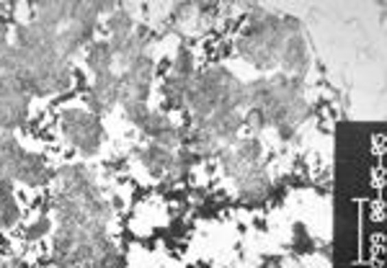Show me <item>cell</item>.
Returning a JSON list of instances; mask_svg holds the SVG:
<instances>
[{
    "instance_id": "obj_1",
    "label": "cell",
    "mask_w": 387,
    "mask_h": 268,
    "mask_svg": "<svg viewBox=\"0 0 387 268\" xmlns=\"http://www.w3.org/2000/svg\"><path fill=\"white\" fill-rule=\"evenodd\" d=\"M60 129L67 140L75 145L78 152H83L86 158L96 155L101 142H104V127L98 121L96 114L80 111V108H67L60 114Z\"/></svg>"
},
{
    "instance_id": "obj_2",
    "label": "cell",
    "mask_w": 387,
    "mask_h": 268,
    "mask_svg": "<svg viewBox=\"0 0 387 268\" xmlns=\"http://www.w3.org/2000/svg\"><path fill=\"white\" fill-rule=\"evenodd\" d=\"M152 75H155V62H152L150 54H142L137 60L124 67V75H119L121 80V96H119V103H148V96H150V83Z\"/></svg>"
},
{
    "instance_id": "obj_3",
    "label": "cell",
    "mask_w": 387,
    "mask_h": 268,
    "mask_svg": "<svg viewBox=\"0 0 387 268\" xmlns=\"http://www.w3.org/2000/svg\"><path fill=\"white\" fill-rule=\"evenodd\" d=\"M57 183H60V193H67V196H73V199L83 202V204L101 196L91 171L83 168V165H64V168H60L57 171Z\"/></svg>"
},
{
    "instance_id": "obj_4",
    "label": "cell",
    "mask_w": 387,
    "mask_h": 268,
    "mask_svg": "<svg viewBox=\"0 0 387 268\" xmlns=\"http://www.w3.org/2000/svg\"><path fill=\"white\" fill-rule=\"evenodd\" d=\"M119 96H121V80H119L117 73H98L96 80H93V88L88 93V106H91V114H106L108 108L119 103Z\"/></svg>"
},
{
    "instance_id": "obj_5",
    "label": "cell",
    "mask_w": 387,
    "mask_h": 268,
    "mask_svg": "<svg viewBox=\"0 0 387 268\" xmlns=\"http://www.w3.org/2000/svg\"><path fill=\"white\" fill-rule=\"evenodd\" d=\"M279 62L284 67V75L300 77V80L310 70V49H307V42L302 39V34L290 36L284 42V47H281L279 52Z\"/></svg>"
},
{
    "instance_id": "obj_6",
    "label": "cell",
    "mask_w": 387,
    "mask_h": 268,
    "mask_svg": "<svg viewBox=\"0 0 387 268\" xmlns=\"http://www.w3.org/2000/svg\"><path fill=\"white\" fill-rule=\"evenodd\" d=\"M49 178H52V173L47 171V162L42 155L23 150L16 168H13V181H21L26 186H44Z\"/></svg>"
},
{
    "instance_id": "obj_7",
    "label": "cell",
    "mask_w": 387,
    "mask_h": 268,
    "mask_svg": "<svg viewBox=\"0 0 387 268\" xmlns=\"http://www.w3.org/2000/svg\"><path fill=\"white\" fill-rule=\"evenodd\" d=\"M29 96H8L0 98V132H11L21 127L29 117Z\"/></svg>"
},
{
    "instance_id": "obj_8",
    "label": "cell",
    "mask_w": 387,
    "mask_h": 268,
    "mask_svg": "<svg viewBox=\"0 0 387 268\" xmlns=\"http://www.w3.org/2000/svg\"><path fill=\"white\" fill-rule=\"evenodd\" d=\"M235 181L240 193L246 199H250V202H258V199H263L269 193V175H266V171L261 165H248Z\"/></svg>"
},
{
    "instance_id": "obj_9",
    "label": "cell",
    "mask_w": 387,
    "mask_h": 268,
    "mask_svg": "<svg viewBox=\"0 0 387 268\" xmlns=\"http://www.w3.org/2000/svg\"><path fill=\"white\" fill-rule=\"evenodd\" d=\"M70 5L73 3H39L34 5V23L57 32V23L70 21Z\"/></svg>"
},
{
    "instance_id": "obj_10",
    "label": "cell",
    "mask_w": 387,
    "mask_h": 268,
    "mask_svg": "<svg viewBox=\"0 0 387 268\" xmlns=\"http://www.w3.org/2000/svg\"><path fill=\"white\" fill-rule=\"evenodd\" d=\"M173 155L176 152L165 150V147H161V145H148L145 150H140V158L142 162L148 165V171L152 173V175H168L173 168Z\"/></svg>"
},
{
    "instance_id": "obj_11",
    "label": "cell",
    "mask_w": 387,
    "mask_h": 268,
    "mask_svg": "<svg viewBox=\"0 0 387 268\" xmlns=\"http://www.w3.org/2000/svg\"><path fill=\"white\" fill-rule=\"evenodd\" d=\"M21 145L11 132H0V173L13 181V168L21 158Z\"/></svg>"
},
{
    "instance_id": "obj_12",
    "label": "cell",
    "mask_w": 387,
    "mask_h": 268,
    "mask_svg": "<svg viewBox=\"0 0 387 268\" xmlns=\"http://www.w3.org/2000/svg\"><path fill=\"white\" fill-rule=\"evenodd\" d=\"M88 67L93 70V73H106L111 70V64H114V52H111V44L108 42H93L88 47V57H86Z\"/></svg>"
},
{
    "instance_id": "obj_13",
    "label": "cell",
    "mask_w": 387,
    "mask_h": 268,
    "mask_svg": "<svg viewBox=\"0 0 387 268\" xmlns=\"http://www.w3.org/2000/svg\"><path fill=\"white\" fill-rule=\"evenodd\" d=\"M137 129H142L152 142H158L165 132H171L173 124H171V119L165 117V114H161V111H148V117L137 124Z\"/></svg>"
},
{
    "instance_id": "obj_14",
    "label": "cell",
    "mask_w": 387,
    "mask_h": 268,
    "mask_svg": "<svg viewBox=\"0 0 387 268\" xmlns=\"http://www.w3.org/2000/svg\"><path fill=\"white\" fill-rule=\"evenodd\" d=\"M191 80H183V77L168 75L163 83V98L171 103V106H181V101H186V90H189Z\"/></svg>"
},
{
    "instance_id": "obj_15",
    "label": "cell",
    "mask_w": 387,
    "mask_h": 268,
    "mask_svg": "<svg viewBox=\"0 0 387 268\" xmlns=\"http://www.w3.org/2000/svg\"><path fill=\"white\" fill-rule=\"evenodd\" d=\"M106 29L111 32V36H129V34L134 32V19H132V13L129 11L117 8V11L108 16Z\"/></svg>"
},
{
    "instance_id": "obj_16",
    "label": "cell",
    "mask_w": 387,
    "mask_h": 268,
    "mask_svg": "<svg viewBox=\"0 0 387 268\" xmlns=\"http://www.w3.org/2000/svg\"><path fill=\"white\" fill-rule=\"evenodd\" d=\"M171 75L183 77V80H191L194 77V54L186 47H178V54H176L171 67Z\"/></svg>"
},
{
    "instance_id": "obj_17",
    "label": "cell",
    "mask_w": 387,
    "mask_h": 268,
    "mask_svg": "<svg viewBox=\"0 0 387 268\" xmlns=\"http://www.w3.org/2000/svg\"><path fill=\"white\" fill-rule=\"evenodd\" d=\"M235 155L243 162H248V165H258V162H261V155H263V147H261V142H258L256 137H250V140L237 142Z\"/></svg>"
},
{
    "instance_id": "obj_18",
    "label": "cell",
    "mask_w": 387,
    "mask_h": 268,
    "mask_svg": "<svg viewBox=\"0 0 387 268\" xmlns=\"http://www.w3.org/2000/svg\"><path fill=\"white\" fill-rule=\"evenodd\" d=\"M19 215H21V209L16 204V196L13 193L0 196V227H13L19 222Z\"/></svg>"
},
{
    "instance_id": "obj_19",
    "label": "cell",
    "mask_w": 387,
    "mask_h": 268,
    "mask_svg": "<svg viewBox=\"0 0 387 268\" xmlns=\"http://www.w3.org/2000/svg\"><path fill=\"white\" fill-rule=\"evenodd\" d=\"M243 124H248L250 132H261V129L269 127V119H266V114H263V108L250 106L248 108V114L243 117Z\"/></svg>"
},
{
    "instance_id": "obj_20",
    "label": "cell",
    "mask_w": 387,
    "mask_h": 268,
    "mask_svg": "<svg viewBox=\"0 0 387 268\" xmlns=\"http://www.w3.org/2000/svg\"><path fill=\"white\" fill-rule=\"evenodd\" d=\"M49 227H52V222L47 219V217H39L36 222H34L29 230H26V240H42L44 235H49Z\"/></svg>"
},
{
    "instance_id": "obj_21",
    "label": "cell",
    "mask_w": 387,
    "mask_h": 268,
    "mask_svg": "<svg viewBox=\"0 0 387 268\" xmlns=\"http://www.w3.org/2000/svg\"><path fill=\"white\" fill-rule=\"evenodd\" d=\"M75 268H106V263H104V256L93 258V260H83V263H78Z\"/></svg>"
},
{
    "instance_id": "obj_22",
    "label": "cell",
    "mask_w": 387,
    "mask_h": 268,
    "mask_svg": "<svg viewBox=\"0 0 387 268\" xmlns=\"http://www.w3.org/2000/svg\"><path fill=\"white\" fill-rule=\"evenodd\" d=\"M8 47H11V44L5 42V29H3V26H0V57H3V54H5V49H8Z\"/></svg>"
}]
</instances>
